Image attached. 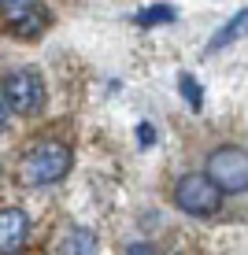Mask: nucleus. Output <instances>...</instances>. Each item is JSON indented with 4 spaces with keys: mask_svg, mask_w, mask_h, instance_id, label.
Returning <instances> with one entry per match:
<instances>
[{
    "mask_svg": "<svg viewBox=\"0 0 248 255\" xmlns=\"http://www.w3.org/2000/svg\"><path fill=\"white\" fill-rule=\"evenodd\" d=\"M208 178L223 192H245L248 189V152L234 144H223L208 159Z\"/></svg>",
    "mask_w": 248,
    "mask_h": 255,
    "instance_id": "nucleus-2",
    "label": "nucleus"
},
{
    "mask_svg": "<svg viewBox=\"0 0 248 255\" xmlns=\"http://www.w3.org/2000/svg\"><path fill=\"white\" fill-rule=\"evenodd\" d=\"M126 255H156V252L148 248V244H130V248H126Z\"/></svg>",
    "mask_w": 248,
    "mask_h": 255,
    "instance_id": "nucleus-12",
    "label": "nucleus"
},
{
    "mask_svg": "<svg viewBox=\"0 0 248 255\" xmlns=\"http://www.w3.org/2000/svg\"><path fill=\"white\" fill-rule=\"evenodd\" d=\"M245 33H248V7H245V11H237V15H234V19H230L226 26H219V30H215V37L208 41V52H223L226 45L241 41Z\"/></svg>",
    "mask_w": 248,
    "mask_h": 255,
    "instance_id": "nucleus-7",
    "label": "nucleus"
},
{
    "mask_svg": "<svg viewBox=\"0 0 248 255\" xmlns=\"http://www.w3.org/2000/svg\"><path fill=\"white\" fill-rule=\"evenodd\" d=\"M174 19H178V7H171V4H148L134 15L137 26H156V22H174Z\"/></svg>",
    "mask_w": 248,
    "mask_h": 255,
    "instance_id": "nucleus-8",
    "label": "nucleus"
},
{
    "mask_svg": "<svg viewBox=\"0 0 248 255\" xmlns=\"http://www.w3.org/2000/svg\"><path fill=\"white\" fill-rule=\"evenodd\" d=\"M178 89H182V96L189 100V108H204V93H200V85L193 82V74H182V82H178Z\"/></svg>",
    "mask_w": 248,
    "mask_h": 255,
    "instance_id": "nucleus-10",
    "label": "nucleus"
},
{
    "mask_svg": "<svg viewBox=\"0 0 248 255\" xmlns=\"http://www.w3.org/2000/svg\"><path fill=\"white\" fill-rule=\"evenodd\" d=\"M4 122H7V104L0 100V129H4Z\"/></svg>",
    "mask_w": 248,
    "mask_h": 255,
    "instance_id": "nucleus-13",
    "label": "nucleus"
},
{
    "mask_svg": "<svg viewBox=\"0 0 248 255\" xmlns=\"http://www.w3.org/2000/svg\"><path fill=\"white\" fill-rule=\"evenodd\" d=\"M67 255H96V237L89 230H70V237L63 241Z\"/></svg>",
    "mask_w": 248,
    "mask_h": 255,
    "instance_id": "nucleus-9",
    "label": "nucleus"
},
{
    "mask_svg": "<svg viewBox=\"0 0 248 255\" xmlns=\"http://www.w3.org/2000/svg\"><path fill=\"white\" fill-rule=\"evenodd\" d=\"M30 237V218L19 207L0 211V255H15Z\"/></svg>",
    "mask_w": 248,
    "mask_h": 255,
    "instance_id": "nucleus-6",
    "label": "nucleus"
},
{
    "mask_svg": "<svg viewBox=\"0 0 248 255\" xmlns=\"http://www.w3.org/2000/svg\"><path fill=\"white\" fill-rule=\"evenodd\" d=\"M0 15H4V22L11 26L15 33H22V37H33V33H41L48 26V11L41 4H22V0H0Z\"/></svg>",
    "mask_w": 248,
    "mask_h": 255,
    "instance_id": "nucleus-5",
    "label": "nucleus"
},
{
    "mask_svg": "<svg viewBox=\"0 0 248 255\" xmlns=\"http://www.w3.org/2000/svg\"><path fill=\"white\" fill-rule=\"evenodd\" d=\"M70 170V148L59 140H41L22 159V181L26 185H52Z\"/></svg>",
    "mask_w": 248,
    "mask_h": 255,
    "instance_id": "nucleus-1",
    "label": "nucleus"
},
{
    "mask_svg": "<svg viewBox=\"0 0 248 255\" xmlns=\"http://www.w3.org/2000/svg\"><path fill=\"white\" fill-rule=\"evenodd\" d=\"M4 104L15 111H41L45 104V82H41L37 70H15L4 78Z\"/></svg>",
    "mask_w": 248,
    "mask_h": 255,
    "instance_id": "nucleus-4",
    "label": "nucleus"
},
{
    "mask_svg": "<svg viewBox=\"0 0 248 255\" xmlns=\"http://www.w3.org/2000/svg\"><path fill=\"white\" fill-rule=\"evenodd\" d=\"M174 200L189 215H215L219 204H223V189L208 174H185L178 185H174Z\"/></svg>",
    "mask_w": 248,
    "mask_h": 255,
    "instance_id": "nucleus-3",
    "label": "nucleus"
},
{
    "mask_svg": "<svg viewBox=\"0 0 248 255\" xmlns=\"http://www.w3.org/2000/svg\"><path fill=\"white\" fill-rule=\"evenodd\" d=\"M137 144L141 148H152L156 144V129L148 126V122H141V126H137Z\"/></svg>",
    "mask_w": 248,
    "mask_h": 255,
    "instance_id": "nucleus-11",
    "label": "nucleus"
}]
</instances>
